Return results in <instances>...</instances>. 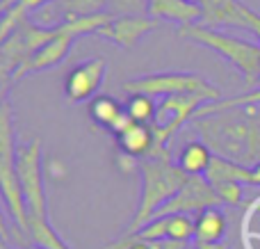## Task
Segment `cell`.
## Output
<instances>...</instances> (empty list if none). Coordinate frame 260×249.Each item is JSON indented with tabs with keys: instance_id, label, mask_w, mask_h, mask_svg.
Wrapping results in <instances>:
<instances>
[{
	"instance_id": "1",
	"label": "cell",
	"mask_w": 260,
	"mask_h": 249,
	"mask_svg": "<svg viewBox=\"0 0 260 249\" xmlns=\"http://www.w3.org/2000/svg\"><path fill=\"white\" fill-rule=\"evenodd\" d=\"M194 128L201 131L203 142L221 158L247 167L260 163V105H244L194 119Z\"/></svg>"
},
{
	"instance_id": "2",
	"label": "cell",
	"mask_w": 260,
	"mask_h": 249,
	"mask_svg": "<svg viewBox=\"0 0 260 249\" xmlns=\"http://www.w3.org/2000/svg\"><path fill=\"white\" fill-rule=\"evenodd\" d=\"M139 174H142V197H139V206L135 210L133 220H130L128 229L123 231V236H135V233L142 231V227L151 222L157 208H162L171 197L178 195V190L189 178L178 167V163L171 160L167 146H153L151 153L142 158Z\"/></svg>"
},
{
	"instance_id": "3",
	"label": "cell",
	"mask_w": 260,
	"mask_h": 249,
	"mask_svg": "<svg viewBox=\"0 0 260 249\" xmlns=\"http://www.w3.org/2000/svg\"><path fill=\"white\" fill-rule=\"evenodd\" d=\"M180 37L192 39L197 44L219 53L226 62L233 64L242 73L247 87H251V89H258L260 87V44L238 39V37L212 30L208 25H197V23L180 27Z\"/></svg>"
},
{
	"instance_id": "4",
	"label": "cell",
	"mask_w": 260,
	"mask_h": 249,
	"mask_svg": "<svg viewBox=\"0 0 260 249\" xmlns=\"http://www.w3.org/2000/svg\"><path fill=\"white\" fill-rule=\"evenodd\" d=\"M0 195L9 208L14 224L27 233V208L16 176V151H14V121L12 108L0 103Z\"/></svg>"
},
{
	"instance_id": "5",
	"label": "cell",
	"mask_w": 260,
	"mask_h": 249,
	"mask_svg": "<svg viewBox=\"0 0 260 249\" xmlns=\"http://www.w3.org/2000/svg\"><path fill=\"white\" fill-rule=\"evenodd\" d=\"M123 91L128 94H146L153 99H167L176 94H201L210 103L221 99V91L206 80L199 73L187 71H162V73H146L139 78H130L123 82Z\"/></svg>"
},
{
	"instance_id": "6",
	"label": "cell",
	"mask_w": 260,
	"mask_h": 249,
	"mask_svg": "<svg viewBox=\"0 0 260 249\" xmlns=\"http://www.w3.org/2000/svg\"><path fill=\"white\" fill-rule=\"evenodd\" d=\"M16 176L25 199L27 220H48V197L41 165V140H32L16 149Z\"/></svg>"
},
{
	"instance_id": "7",
	"label": "cell",
	"mask_w": 260,
	"mask_h": 249,
	"mask_svg": "<svg viewBox=\"0 0 260 249\" xmlns=\"http://www.w3.org/2000/svg\"><path fill=\"white\" fill-rule=\"evenodd\" d=\"M210 101L201 94H176L167 96L157 103L155 119H153V133H155V146H167L169 140L185 126L192 121L199 108H203Z\"/></svg>"
},
{
	"instance_id": "8",
	"label": "cell",
	"mask_w": 260,
	"mask_h": 249,
	"mask_svg": "<svg viewBox=\"0 0 260 249\" xmlns=\"http://www.w3.org/2000/svg\"><path fill=\"white\" fill-rule=\"evenodd\" d=\"M221 199L212 183L206 176H189L185 185L178 190V195L171 197L162 208L153 217H162V215H189V213H201L206 208H219Z\"/></svg>"
},
{
	"instance_id": "9",
	"label": "cell",
	"mask_w": 260,
	"mask_h": 249,
	"mask_svg": "<svg viewBox=\"0 0 260 249\" xmlns=\"http://www.w3.org/2000/svg\"><path fill=\"white\" fill-rule=\"evenodd\" d=\"M105 76H108V62L103 57H89L80 62L64 82V96L69 103H87L96 99V91L101 89Z\"/></svg>"
},
{
	"instance_id": "10",
	"label": "cell",
	"mask_w": 260,
	"mask_h": 249,
	"mask_svg": "<svg viewBox=\"0 0 260 249\" xmlns=\"http://www.w3.org/2000/svg\"><path fill=\"white\" fill-rule=\"evenodd\" d=\"M139 240H151V242H185L194 240V220L189 215H162V217H153L142 227V231L135 233Z\"/></svg>"
},
{
	"instance_id": "11",
	"label": "cell",
	"mask_w": 260,
	"mask_h": 249,
	"mask_svg": "<svg viewBox=\"0 0 260 249\" xmlns=\"http://www.w3.org/2000/svg\"><path fill=\"white\" fill-rule=\"evenodd\" d=\"M157 25H160V21L151 16H117L112 18L110 25H105L96 35L114 41L119 48H133L144 35L153 32Z\"/></svg>"
},
{
	"instance_id": "12",
	"label": "cell",
	"mask_w": 260,
	"mask_h": 249,
	"mask_svg": "<svg viewBox=\"0 0 260 249\" xmlns=\"http://www.w3.org/2000/svg\"><path fill=\"white\" fill-rule=\"evenodd\" d=\"M73 41H76V39H73V37H69L67 32H62V30H59V25H57V37H55L53 41H48L44 48L37 50V53L32 55L25 64H21V67L14 71L12 82H18L23 76H27V73H37V71H44V69L57 67V64L62 62L69 53H71Z\"/></svg>"
},
{
	"instance_id": "13",
	"label": "cell",
	"mask_w": 260,
	"mask_h": 249,
	"mask_svg": "<svg viewBox=\"0 0 260 249\" xmlns=\"http://www.w3.org/2000/svg\"><path fill=\"white\" fill-rule=\"evenodd\" d=\"M201 7V25H235L247 27L244 5L240 0H199Z\"/></svg>"
},
{
	"instance_id": "14",
	"label": "cell",
	"mask_w": 260,
	"mask_h": 249,
	"mask_svg": "<svg viewBox=\"0 0 260 249\" xmlns=\"http://www.w3.org/2000/svg\"><path fill=\"white\" fill-rule=\"evenodd\" d=\"M148 16L155 21H171L183 25H192L201 18V7L199 3H187V0H148Z\"/></svg>"
},
{
	"instance_id": "15",
	"label": "cell",
	"mask_w": 260,
	"mask_h": 249,
	"mask_svg": "<svg viewBox=\"0 0 260 249\" xmlns=\"http://www.w3.org/2000/svg\"><path fill=\"white\" fill-rule=\"evenodd\" d=\"M117 146L123 153H130L135 158H146L155 146V133L151 123H137L133 121L126 131L117 135Z\"/></svg>"
},
{
	"instance_id": "16",
	"label": "cell",
	"mask_w": 260,
	"mask_h": 249,
	"mask_svg": "<svg viewBox=\"0 0 260 249\" xmlns=\"http://www.w3.org/2000/svg\"><path fill=\"white\" fill-rule=\"evenodd\" d=\"M226 229H229L226 215L219 208H206L194 217V242H208V245L224 242Z\"/></svg>"
},
{
	"instance_id": "17",
	"label": "cell",
	"mask_w": 260,
	"mask_h": 249,
	"mask_svg": "<svg viewBox=\"0 0 260 249\" xmlns=\"http://www.w3.org/2000/svg\"><path fill=\"white\" fill-rule=\"evenodd\" d=\"M206 178L212 185H221V183H242V185H251V167L240 165L235 160L221 158V155H212V163L206 172Z\"/></svg>"
},
{
	"instance_id": "18",
	"label": "cell",
	"mask_w": 260,
	"mask_h": 249,
	"mask_svg": "<svg viewBox=\"0 0 260 249\" xmlns=\"http://www.w3.org/2000/svg\"><path fill=\"white\" fill-rule=\"evenodd\" d=\"M212 149L206 142H187L178 153V167L187 176H206L208 167L212 163Z\"/></svg>"
},
{
	"instance_id": "19",
	"label": "cell",
	"mask_w": 260,
	"mask_h": 249,
	"mask_svg": "<svg viewBox=\"0 0 260 249\" xmlns=\"http://www.w3.org/2000/svg\"><path fill=\"white\" fill-rule=\"evenodd\" d=\"M89 114L99 126L108 128V131H114V126H117V123L121 121V117L126 114V108H123L114 96L101 94L89 101Z\"/></svg>"
},
{
	"instance_id": "20",
	"label": "cell",
	"mask_w": 260,
	"mask_h": 249,
	"mask_svg": "<svg viewBox=\"0 0 260 249\" xmlns=\"http://www.w3.org/2000/svg\"><path fill=\"white\" fill-rule=\"evenodd\" d=\"M27 236L32 238L37 247L44 249H71L53 229L50 220H27Z\"/></svg>"
},
{
	"instance_id": "21",
	"label": "cell",
	"mask_w": 260,
	"mask_h": 249,
	"mask_svg": "<svg viewBox=\"0 0 260 249\" xmlns=\"http://www.w3.org/2000/svg\"><path fill=\"white\" fill-rule=\"evenodd\" d=\"M155 110H157V103H155L153 96H146V94H130L128 96L126 114L133 119V121L153 123V119H155Z\"/></svg>"
},
{
	"instance_id": "22",
	"label": "cell",
	"mask_w": 260,
	"mask_h": 249,
	"mask_svg": "<svg viewBox=\"0 0 260 249\" xmlns=\"http://www.w3.org/2000/svg\"><path fill=\"white\" fill-rule=\"evenodd\" d=\"M105 5H108V0H64L62 9L67 21H76V18L89 16V14L105 12Z\"/></svg>"
},
{
	"instance_id": "23",
	"label": "cell",
	"mask_w": 260,
	"mask_h": 249,
	"mask_svg": "<svg viewBox=\"0 0 260 249\" xmlns=\"http://www.w3.org/2000/svg\"><path fill=\"white\" fill-rule=\"evenodd\" d=\"M110 14L119 16H142L144 9H148V0H108Z\"/></svg>"
},
{
	"instance_id": "24",
	"label": "cell",
	"mask_w": 260,
	"mask_h": 249,
	"mask_svg": "<svg viewBox=\"0 0 260 249\" xmlns=\"http://www.w3.org/2000/svg\"><path fill=\"white\" fill-rule=\"evenodd\" d=\"M212 188L217 190L224 206H238L242 201V192H244L242 183H221V185H212Z\"/></svg>"
},
{
	"instance_id": "25",
	"label": "cell",
	"mask_w": 260,
	"mask_h": 249,
	"mask_svg": "<svg viewBox=\"0 0 260 249\" xmlns=\"http://www.w3.org/2000/svg\"><path fill=\"white\" fill-rule=\"evenodd\" d=\"M105 249H162V242H151V240H139L135 236H123Z\"/></svg>"
},
{
	"instance_id": "26",
	"label": "cell",
	"mask_w": 260,
	"mask_h": 249,
	"mask_svg": "<svg viewBox=\"0 0 260 249\" xmlns=\"http://www.w3.org/2000/svg\"><path fill=\"white\" fill-rule=\"evenodd\" d=\"M114 165H117V169H119L121 174H135V172H139L142 158H135V155L119 151V153L114 155Z\"/></svg>"
},
{
	"instance_id": "27",
	"label": "cell",
	"mask_w": 260,
	"mask_h": 249,
	"mask_svg": "<svg viewBox=\"0 0 260 249\" xmlns=\"http://www.w3.org/2000/svg\"><path fill=\"white\" fill-rule=\"evenodd\" d=\"M0 247L12 249V229H9L7 220H5L3 210H0Z\"/></svg>"
},
{
	"instance_id": "28",
	"label": "cell",
	"mask_w": 260,
	"mask_h": 249,
	"mask_svg": "<svg viewBox=\"0 0 260 249\" xmlns=\"http://www.w3.org/2000/svg\"><path fill=\"white\" fill-rule=\"evenodd\" d=\"M48 174L53 178H57V181H62V178L67 176V167H64L62 160L53 158V160H48Z\"/></svg>"
},
{
	"instance_id": "29",
	"label": "cell",
	"mask_w": 260,
	"mask_h": 249,
	"mask_svg": "<svg viewBox=\"0 0 260 249\" xmlns=\"http://www.w3.org/2000/svg\"><path fill=\"white\" fill-rule=\"evenodd\" d=\"M194 249H229L226 242H215V245H208V242H194Z\"/></svg>"
},
{
	"instance_id": "30",
	"label": "cell",
	"mask_w": 260,
	"mask_h": 249,
	"mask_svg": "<svg viewBox=\"0 0 260 249\" xmlns=\"http://www.w3.org/2000/svg\"><path fill=\"white\" fill-rule=\"evenodd\" d=\"M251 185L260 188V163H256L251 167Z\"/></svg>"
},
{
	"instance_id": "31",
	"label": "cell",
	"mask_w": 260,
	"mask_h": 249,
	"mask_svg": "<svg viewBox=\"0 0 260 249\" xmlns=\"http://www.w3.org/2000/svg\"><path fill=\"white\" fill-rule=\"evenodd\" d=\"M189 245H185V242H171V240H167V242H162V249H187Z\"/></svg>"
},
{
	"instance_id": "32",
	"label": "cell",
	"mask_w": 260,
	"mask_h": 249,
	"mask_svg": "<svg viewBox=\"0 0 260 249\" xmlns=\"http://www.w3.org/2000/svg\"><path fill=\"white\" fill-rule=\"evenodd\" d=\"M27 249H44V247H37V245H32V247H27Z\"/></svg>"
},
{
	"instance_id": "33",
	"label": "cell",
	"mask_w": 260,
	"mask_h": 249,
	"mask_svg": "<svg viewBox=\"0 0 260 249\" xmlns=\"http://www.w3.org/2000/svg\"><path fill=\"white\" fill-rule=\"evenodd\" d=\"M0 96H3V85H0ZM0 103H3V99H0Z\"/></svg>"
},
{
	"instance_id": "34",
	"label": "cell",
	"mask_w": 260,
	"mask_h": 249,
	"mask_svg": "<svg viewBox=\"0 0 260 249\" xmlns=\"http://www.w3.org/2000/svg\"><path fill=\"white\" fill-rule=\"evenodd\" d=\"M187 3H199V0H187Z\"/></svg>"
}]
</instances>
